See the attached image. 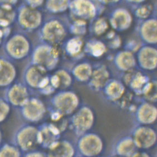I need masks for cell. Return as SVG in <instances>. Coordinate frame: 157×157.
Here are the masks:
<instances>
[{"instance_id": "1", "label": "cell", "mask_w": 157, "mask_h": 157, "mask_svg": "<svg viewBox=\"0 0 157 157\" xmlns=\"http://www.w3.org/2000/svg\"><path fill=\"white\" fill-rule=\"evenodd\" d=\"M105 6L99 0H70L72 14L82 20H90L102 11Z\"/></svg>"}, {"instance_id": "2", "label": "cell", "mask_w": 157, "mask_h": 157, "mask_svg": "<svg viewBox=\"0 0 157 157\" xmlns=\"http://www.w3.org/2000/svg\"><path fill=\"white\" fill-rule=\"evenodd\" d=\"M103 149L102 140L95 134L86 135L79 141V151L85 157H97L102 153Z\"/></svg>"}, {"instance_id": "3", "label": "cell", "mask_w": 157, "mask_h": 157, "mask_svg": "<svg viewBox=\"0 0 157 157\" xmlns=\"http://www.w3.org/2000/svg\"><path fill=\"white\" fill-rule=\"evenodd\" d=\"M132 16L130 11L125 7H117L111 12L110 22L114 29L124 31L131 26Z\"/></svg>"}, {"instance_id": "4", "label": "cell", "mask_w": 157, "mask_h": 157, "mask_svg": "<svg viewBox=\"0 0 157 157\" xmlns=\"http://www.w3.org/2000/svg\"><path fill=\"white\" fill-rule=\"evenodd\" d=\"M133 140L137 148L147 149L154 146L157 140V136L151 128L140 127L134 133Z\"/></svg>"}, {"instance_id": "5", "label": "cell", "mask_w": 157, "mask_h": 157, "mask_svg": "<svg viewBox=\"0 0 157 157\" xmlns=\"http://www.w3.org/2000/svg\"><path fill=\"white\" fill-rule=\"evenodd\" d=\"M43 35L47 41L56 43L63 39L66 35V30L63 25L58 21H50L44 26Z\"/></svg>"}, {"instance_id": "6", "label": "cell", "mask_w": 157, "mask_h": 157, "mask_svg": "<svg viewBox=\"0 0 157 157\" xmlns=\"http://www.w3.org/2000/svg\"><path fill=\"white\" fill-rule=\"evenodd\" d=\"M20 20L25 26L29 29H35L40 25L42 15L35 8H25L21 11Z\"/></svg>"}, {"instance_id": "7", "label": "cell", "mask_w": 157, "mask_h": 157, "mask_svg": "<svg viewBox=\"0 0 157 157\" xmlns=\"http://www.w3.org/2000/svg\"><path fill=\"white\" fill-rule=\"evenodd\" d=\"M93 118L92 112L87 108H83L76 114L73 122L79 131H87L93 124Z\"/></svg>"}, {"instance_id": "8", "label": "cell", "mask_w": 157, "mask_h": 157, "mask_svg": "<svg viewBox=\"0 0 157 157\" xmlns=\"http://www.w3.org/2000/svg\"><path fill=\"white\" fill-rule=\"evenodd\" d=\"M140 27V35L143 39L149 44L157 42V20L155 18L144 20Z\"/></svg>"}, {"instance_id": "9", "label": "cell", "mask_w": 157, "mask_h": 157, "mask_svg": "<svg viewBox=\"0 0 157 157\" xmlns=\"http://www.w3.org/2000/svg\"><path fill=\"white\" fill-rule=\"evenodd\" d=\"M29 48V45L28 42L20 36L12 38L8 44L9 52L16 57H22L26 55Z\"/></svg>"}, {"instance_id": "10", "label": "cell", "mask_w": 157, "mask_h": 157, "mask_svg": "<svg viewBox=\"0 0 157 157\" xmlns=\"http://www.w3.org/2000/svg\"><path fill=\"white\" fill-rule=\"evenodd\" d=\"M75 150L69 143H58L53 145L49 153V157H73Z\"/></svg>"}, {"instance_id": "11", "label": "cell", "mask_w": 157, "mask_h": 157, "mask_svg": "<svg viewBox=\"0 0 157 157\" xmlns=\"http://www.w3.org/2000/svg\"><path fill=\"white\" fill-rule=\"evenodd\" d=\"M56 57V50L48 46L40 47L35 52V59L39 63L50 64L55 61Z\"/></svg>"}, {"instance_id": "12", "label": "cell", "mask_w": 157, "mask_h": 157, "mask_svg": "<svg viewBox=\"0 0 157 157\" xmlns=\"http://www.w3.org/2000/svg\"><path fill=\"white\" fill-rule=\"evenodd\" d=\"M133 140L126 138L119 141L116 147V155L122 157H131L137 151Z\"/></svg>"}, {"instance_id": "13", "label": "cell", "mask_w": 157, "mask_h": 157, "mask_svg": "<svg viewBox=\"0 0 157 157\" xmlns=\"http://www.w3.org/2000/svg\"><path fill=\"white\" fill-rule=\"evenodd\" d=\"M57 106L64 113H70L72 112L77 107L78 101L72 94H66L60 96L57 101Z\"/></svg>"}, {"instance_id": "14", "label": "cell", "mask_w": 157, "mask_h": 157, "mask_svg": "<svg viewBox=\"0 0 157 157\" xmlns=\"http://www.w3.org/2000/svg\"><path fill=\"white\" fill-rule=\"evenodd\" d=\"M140 57L141 63L144 67L153 68L157 62V51L151 47H145L140 51Z\"/></svg>"}, {"instance_id": "15", "label": "cell", "mask_w": 157, "mask_h": 157, "mask_svg": "<svg viewBox=\"0 0 157 157\" xmlns=\"http://www.w3.org/2000/svg\"><path fill=\"white\" fill-rule=\"evenodd\" d=\"M138 117L140 122L150 124L154 122L156 119L157 110L151 105H143L138 111Z\"/></svg>"}, {"instance_id": "16", "label": "cell", "mask_w": 157, "mask_h": 157, "mask_svg": "<svg viewBox=\"0 0 157 157\" xmlns=\"http://www.w3.org/2000/svg\"><path fill=\"white\" fill-rule=\"evenodd\" d=\"M14 76V70L6 62L0 61V84H6L11 81Z\"/></svg>"}, {"instance_id": "17", "label": "cell", "mask_w": 157, "mask_h": 157, "mask_svg": "<svg viewBox=\"0 0 157 157\" xmlns=\"http://www.w3.org/2000/svg\"><path fill=\"white\" fill-rule=\"evenodd\" d=\"M70 0H47L46 8L53 13H59L69 9Z\"/></svg>"}, {"instance_id": "18", "label": "cell", "mask_w": 157, "mask_h": 157, "mask_svg": "<svg viewBox=\"0 0 157 157\" xmlns=\"http://www.w3.org/2000/svg\"><path fill=\"white\" fill-rule=\"evenodd\" d=\"M135 16L140 19L146 20L153 13L154 7L150 3H142L133 7Z\"/></svg>"}, {"instance_id": "19", "label": "cell", "mask_w": 157, "mask_h": 157, "mask_svg": "<svg viewBox=\"0 0 157 157\" xmlns=\"http://www.w3.org/2000/svg\"><path fill=\"white\" fill-rule=\"evenodd\" d=\"M27 116L32 119L40 118L44 112L42 105L36 101H32L27 105L26 107Z\"/></svg>"}, {"instance_id": "20", "label": "cell", "mask_w": 157, "mask_h": 157, "mask_svg": "<svg viewBox=\"0 0 157 157\" xmlns=\"http://www.w3.org/2000/svg\"><path fill=\"white\" fill-rule=\"evenodd\" d=\"M28 79L33 86H40L44 83L45 80V74L41 69L32 68L28 74Z\"/></svg>"}, {"instance_id": "21", "label": "cell", "mask_w": 157, "mask_h": 157, "mask_svg": "<svg viewBox=\"0 0 157 157\" xmlns=\"http://www.w3.org/2000/svg\"><path fill=\"white\" fill-rule=\"evenodd\" d=\"M10 97L16 104H21L26 99V91L23 87H15L12 90Z\"/></svg>"}, {"instance_id": "22", "label": "cell", "mask_w": 157, "mask_h": 157, "mask_svg": "<svg viewBox=\"0 0 157 157\" xmlns=\"http://www.w3.org/2000/svg\"><path fill=\"white\" fill-rule=\"evenodd\" d=\"M118 63L124 69H127L133 66L134 58L132 53L128 52H123L118 57Z\"/></svg>"}, {"instance_id": "23", "label": "cell", "mask_w": 157, "mask_h": 157, "mask_svg": "<svg viewBox=\"0 0 157 157\" xmlns=\"http://www.w3.org/2000/svg\"><path fill=\"white\" fill-rule=\"evenodd\" d=\"M83 46V42L80 38L71 39L67 43V50L71 54H77L81 51Z\"/></svg>"}, {"instance_id": "24", "label": "cell", "mask_w": 157, "mask_h": 157, "mask_svg": "<svg viewBox=\"0 0 157 157\" xmlns=\"http://www.w3.org/2000/svg\"><path fill=\"white\" fill-rule=\"evenodd\" d=\"M108 26L107 20L103 18H99L94 25V31L97 35H102L107 29Z\"/></svg>"}, {"instance_id": "25", "label": "cell", "mask_w": 157, "mask_h": 157, "mask_svg": "<svg viewBox=\"0 0 157 157\" xmlns=\"http://www.w3.org/2000/svg\"><path fill=\"white\" fill-rule=\"evenodd\" d=\"M90 67L87 65H81L76 70V74L79 78L84 80L87 79L90 75Z\"/></svg>"}, {"instance_id": "26", "label": "cell", "mask_w": 157, "mask_h": 157, "mask_svg": "<svg viewBox=\"0 0 157 157\" xmlns=\"http://www.w3.org/2000/svg\"><path fill=\"white\" fill-rule=\"evenodd\" d=\"M109 95L114 98H118L122 95L123 89L122 86L117 83H113L109 86L108 89Z\"/></svg>"}, {"instance_id": "27", "label": "cell", "mask_w": 157, "mask_h": 157, "mask_svg": "<svg viewBox=\"0 0 157 157\" xmlns=\"http://www.w3.org/2000/svg\"><path fill=\"white\" fill-rule=\"evenodd\" d=\"M86 22L85 21L79 20L76 21L73 25V30L74 32L77 34L82 35L86 31Z\"/></svg>"}, {"instance_id": "28", "label": "cell", "mask_w": 157, "mask_h": 157, "mask_svg": "<svg viewBox=\"0 0 157 157\" xmlns=\"http://www.w3.org/2000/svg\"><path fill=\"white\" fill-rule=\"evenodd\" d=\"M105 46L102 44V42H97L94 44L93 46L92 47V51L93 55L96 56L102 55L105 52Z\"/></svg>"}, {"instance_id": "29", "label": "cell", "mask_w": 157, "mask_h": 157, "mask_svg": "<svg viewBox=\"0 0 157 157\" xmlns=\"http://www.w3.org/2000/svg\"><path fill=\"white\" fill-rule=\"evenodd\" d=\"M107 75H105L103 71H98L95 74L93 79L96 83L100 85L104 83L105 81L107 79Z\"/></svg>"}, {"instance_id": "30", "label": "cell", "mask_w": 157, "mask_h": 157, "mask_svg": "<svg viewBox=\"0 0 157 157\" xmlns=\"http://www.w3.org/2000/svg\"><path fill=\"white\" fill-rule=\"evenodd\" d=\"M123 0H99L104 6H115L122 2Z\"/></svg>"}, {"instance_id": "31", "label": "cell", "mask_w": 157, "mask_h": 157, "mask_svg": "<svg viewBox=\"0 0 157 157\" xmlns=\"http://www.w3.org/2000/svg\"><path fill=\"white\" fill-rule=\"evenodd\" d=\"M124 1L127 4L132 6V8L141 5L142 3H145L146 1V0H124Z\"/></svg>"}, {"instance_id": "32", "label": "cell", "mask_w": 157, "mask_h": 157, "mask_svg": "<svg viewBox=\"0 0 157 157\" xmlns=\"http://www.w3.org/2000/svg\"><path fill=\"white\" fill-rule=\"evenodd\" d=\"M31 7L36 8L41 6L44 3V0H27Z\"/></svg>"}, {"instance_id": "33", "label": "cell", "mask_w": 157, "mask_h": 157, "mask_svg": "<svg viewBox=\"0 0 157 157\" xmlns=\"http://www.w3.org/2000/svg\"><path fill=\"white\" fill-rule=\"evenodd\" d=\"M131 157H151L148 153L143 151H136Z\"/></svg>"}, {"instance_id": "34", "label": "cell", "mask_w": 157, "mask_h": 157, "mask_svg": "<svg viewBox=\"0 0 157 157\" xmlns=\"http://www.w3.org/2000/svg\"><path fill=\"white\" fill-rule=\"evenodd\" d=\"M0 1L5 3L4 5H7V6H10V4H13L16 2V0H0Z\"/></svg>"}, {"instance_id": "35", "label": "cell", "mask_w": 157, "mask_h": 157, "mask_svg": "<svg viewBox=\"0 0 157 157\" xmlns=\"http://www.w3.org/2000/svg\"><path fill=\"white\" fill-rule=\"evenodd\" d=\"M2 32H1V30H0V42L1 41V39H2Z\"/></svg>"}, {"instance_id": "36", "label": "cell", "mask_w": 157, "mask_h": 157, "mask_svg": "<svg viewBox=\"0 0 157 157\" xmlns=\"http://www.w3.org/2000/svg\"><path fill=\"white\" fill-rule=\"evenodd\" d=\"M121 157V156H119V155H116V156H114V157Z\"/></svg>"}]
</instances>
